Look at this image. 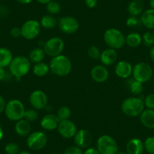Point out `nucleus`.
<instances>
[{"instance_id":"f257e3e1","label":"nucleus","mask_w":154,"mask_h":154,"mask_svg":"<svg viewBox=\"0 0 154 154\" xmlns=\"http://www.w3.org/2000/svg\"><path fill=\"white\" fill-rule=\"evenodd\" d=\"M50 70L58 76H66L72 70V62L70 59L63 54L52 57L49 64Z\"/></svg>"},{"instance_id":"f03ea898","label":"nucleus","mask_w":154,"mask_h":154,"mask_svg":"<svg viewBox=\"0 0 154 154\" xmlns=\"http://www.w3.org/2000/svg\"><path fill=\"white\" fill-rule=\"evenodd\" d=\"M144 103L141 98L137 97H128L123 100L121 106L122 112L129 117H136L144 110Z\"/></svg>"},{"instance_id":"7ed1b4c3","label":"nucleus","mask_w":154,"mask_h":154,"mask_svg":"<svg viewBox=\"0 0 154 154\" xmlns=\"http://www.w3.org/2000/svg\"><path fill=\"white\" fill-rule=\"evenodd\" d=\"M103 40L109 48L120 49L125 44V36L119 29L109 28L103 34Z\"/></svg>"},{"instance_id":"20e7f679","label":"nucleus","mask_w":154,"mask_h":154,"mask_svg":"<svg viewBox=\"0 0 154 154\" xmlns=\"http://www.w3.org/2000/svg\"><path fill=\"white\" fill-rule=\"evenodd\" d=\"M30 61L25 56L19 55L14 57L9 65L10 72L16 78H21L29 72L30 69Z\"/></svg>"},{"instance_id":"39448f33","label":"nucleus","mask_w":154,"mask_h":154,"mask_svg":"<svg viewBox=\"0 0 154 154\" xmlns=\"http://www.w3.org/2000/svg\"><path fill=\"white\" fill-rule=\"evenodd\" d=\"M25 110L24 105L20 100L12 99L6 103L5 113L9 120L17 122L23 119Z\"/></svg>"},{"instance_id":"423d86ee","label":"nucleus","mask_w":154,"mask_h":154,"mask_svg":"<svg viewBox=\"0 0 154 154\" xmlns=\"http://www.w3.org/2000/svg\"><path fill=\"white\" fill-rule=\"evenodd\" d=\"M153 74L152 68L146 62H139L133 67V79L141 83H145L151 79Z\"/></svg>"},{"instance_id":"0eeeda50","label":"nucleus","mask_w":154,"mask_h":154,"mask_svg":"<svg viewBox=\"0 0 154 154\" xmlns=\"http://www.w3.org/2000/svg\"><path fill=\"white\" fill-rule=\"evenodd\" d=\"M97 149L100 154H116L119 146L113 137L103 134L97 139Z\"/></svg>"},{"instance_id":"6e6552de","label":"nucleus","mask_w":154,"mask_h":154,"mask_svg":"<svg viewBox=\"0 0 154 154\" xmlns=\"http://www.w3.org/2000/svg\"><path fill=\"white\" fill-rule=\"evenodd\" d=\"M65 44L60 37H52L45 41L43 45V49L45 54L51 57H57L61 54L64 49Z\"/></svg>"},{"instance_id":"1a4fd4ad","label":"nucleus","mask_w":154,"mask_h":154,"mask_svg":"<svg viewBox=\"0 0 154 154\" xmlns=\"http://www.w3.org/2000/svg\"><path fill=\"white\" fill-rule=\"evenodd\" d=\"M48 138L46 134L42 131H36L30 133L26 139L27 146L32 150H40L47 144Z\"/></svg>"},{"instance_id":"9d476101","label":"nucleus","mask_w":154,"mask_h":154,"mask_svg":"<svg viewBox=\"0 0 154 154\" xmlns=\"http://www.w3.org/2000/svg\"><path fill=\"white\" fill-rule=\"evenodd\" d=\"M20 29H21V36L28 40H32L33 38H36L40 33L41 24L39 22L35 20H29L22 25Z\"/></svg>"},{"instance_id":"9b49d317","label":"nucleus","mask_w":154,"mask_h":154,"mask_svg":"<svg viewBox=\"0 0 154 154\" xmlns=\"http://www.w3.org/2000/svg\"><path fill=\"white\" fill-rule=\"evenodd\" d=\"M58 27L65 34H73L78 31L79 23L75 17L72 16H63L58 20Z\"/></svg>"},{"instance_id":"f8f14e48","label":"nucleus","mask_w":154,"mask_h":154,"mask_svg":"<svg viewBox=\"0 0 154 154\" xmlns=\"http://www.w3.org/2000/svg\"><path fill=\"white\" fill-rule=\"evenodd\" d=\"M57 131L59 134L63 138L69 139L75 136L77 131V128L75 124L70 119L60 121L57 126Z\"/></svg>"},{"instance_id":"ddd939ff","label":"nucleus","mask_w":154,"mask_h":154,"mask_svg":"<svg viewBox=\"0 0 154 154\" xmlns=\"http://www.w3.org/2000/svg\"><path fill=\"white\" fill-rule=\"evenodd\" d=\"M29 103L35 109H42L48 104V97L44 91L35 90L29 95Z\"/></svg>"},{"instance_id":"4468645a","label":"nucleus","mask_w":154,"mask_h":154,"mask_svg":"<svg viewBox=\"0 0 154 154\" xmlns=\"http://www.w3.org/2000/svg\"><path fill=\"white\" fill-rule=\"evenodd\" d=\"M75 146L81 149L88 148L92 142V135L87 129H79L73 137Z\"/></svg>"},{"instance_id":"2eb2a0df","label":"nucleus","mask_w":154,"mask_h":154,"mask_svg":"<svg viewBox=\"0 0 154 154\" xmlns=\"http://www.w3.org/2000/svg\"><path fill=\"white\" fill-rule=\"evenodd\" d=\"M91 79L97 83L105 82L109 78V71L104 65H96L91 69Z\"/></svg>"},{"instance_id":"dca6fc26","label":"nucleus","mask_w":154,"mask_h":154,"mask_svg":"<svg viewBox=\"0 0 154 154\" xmlns=\"http://www.w3.org/2000/svg\"><path fill=\"white\" fill-rule=\"evenodd\" d=\"M133 66L128 61L121 60L116 65V75L121 79H127L132 75Z\"/></svg>"},{"instance_id":"f3484780","label":"nucleus","mask_w":154,"mask_h":154,"mask_svg":"<svg viewBox=\"0 0 154 154\" xmlns=\"http://www.w3.org/2000/svg\"><path fill=\"white\" fill-rule=\"evenodd\" d=\"M60 120L57 115L54 114H47L44 116L40 121V125L43 129L46 131H52L57 128Z\"/></svg>"},{"instance_id":"a211bd4d","label":"nucleus","mask_w":154,"mask_h":154,"mask_svg":"<svg viewBox=\"0 0 154 154\" xmlns=\"http://www.w3.org/2000/svg\"><path fill=\"white\" fill-rule=\"evenodd\" d=\"M144 150L143 142L140 139L134 137L130 139L126 144V151L128 154H142Z\"/></svg>"},{"instance_id":"6ab92c4d","label":"nucleus","mask_w":154,"mask_h":154,"mask_svg":"<svg viewBox=\"0 0 154 154\" xmlns=\"http://www.w3.org/2000/svg\"><path fill=\"white\" fill-rule=\"evenodd\" d=\"M117 60V53L115 49L106 48L100 54V60L104 66H111Z\"/></svg>"},{"instance_id":"aec40b11","label":"nucleus","mask_w":154,"mask_h":154,"mask_svg":"<svg viewBox=\"0 0 154 154\" xmlns=\"http://www.w3.org/2000/svg\"><path fill=\"white\" fill-rule=\"evenodd\" d=\"M140 121L142 125L149 129H154V110L144 109L140 115Z\"/></svg>"},{"instance_id":"412c9836","label":"nucleus","mask_w":154,"mask_h":154,"mask_svg":"<svg viewBox=\"0 0 154 154\" xmlns=\"http://www.w3.org/2000/svg\"><path fill=\"white\" fill-rule=\"evenodd\" d=\"M14 130L17 135L20 137H25L30 134L31 126L30 124L28 121L25 120L24 119H22L20 120L17 121L14 126Z\"/></svg>"},{"instance_id":"4be33fe9","label":"nucleus","mask_w":154,"mask_h":154,"mask_svg":"<svg viewBox=\"0 0 154 154\" xmlns=\"http://www.w3.org/2000/svg\"><path fill=\"white\" fill-rule=\"evenodd\" d=\"M140 22L146 28L154 30V9L149 8L141 14Z\"/></svg>"},{"instance_id":"5701e85b","label":"nucleus","mask_w":154,"mask_h":154,"mask_svg":"<svg viewBox=\"0 0 154 154\" xmlns=\"http://www.w3.org/2000/svg\"><path fill=\"white\" fill-rule=\"evenodd\" d=\"M144 3L143 0H132L128 5V14L131 16L137 17L143 12Z\"/></svg>"},{"instance_id":"b1692460","label":"nucleus","mask_w":154,"mask_h":154,"mask_svg":"<svg viewBox=\"0 0 154 154\" xmlns=\"http://www.w3.org/2000/svg\"><path fill=\"white\" fill-rule=\"evenodd\" d=\"M13 55L11 51L6 48H0V66L7 67L13 60Z\"/></svg>"},{"instance_id":"393cba45","label":"nucleus","mask_w":154,"mask_h":154,"mask_svg":"<svg viewBox=\"0 0 154 154\" xmlns=\"http://www.w3.org/2000/svg\"><path fill=\"white\" fill-rule=\"evenodd\" d=\"M45 57V52L43 48H33L29 54V61L33 63H40L43 61Z\"/></svg>"},{"instance_id":"a878e982","label":"nucleus","mask_w":154,"mask_h":154,"mask_svg":"<svg viewBox=\"0 0 154 154\" xmlns=\"http://www.w3.org/2000/svg\"><path fill=\"white\" fill-rule=\"evenodd\" d=\"M142 42V36L137 32H130L125 37V44L130 48H136Z\"/></svg>"},{"instance_id":"bb28decb","label":"nucleus","mask_w":154,"mask_h":154,"mask_svg":"<svg viewBox=\"0 0 154 154\" xmlns=\"http://www.w3.org/2000/svg\"><path fill=\"white\" fill-rule=\"evenodd\" d=\"M50 67L47 63L44 62L35 63L32 67V72L37 77H43L48 73Z\"/></svg>"},{"instance_id":"cd10ccee","label":"nucleus","mask_w":154,"mask_h":154,"mask_svg":"<svg viewBox=\"0 0 154 154\" xmlns=\"http://www.w3.org/2000/svg\"><path fill=\"white\" fill-rule=\"evenodd\" d=\"M39 23L42 27L47 29H51L57 26L58 21L52 14H45L42 17Z\"/></svg>"},{"instance_id":"c85d7f7f","label":"nucleus","mask_w":154,"mask_h":154,"mask_svg":"<svg viewBox=\"0 0 154 154\" xmlns=\"http://www.w3.org/2000/svg\"><path fill=\"white\" fill-rule=\"evenodd\" d=\"M128 86H129L130 91H131V94H133L134 95H140V94L143 92V83L135 80V79H131L129 82V83H128Z\"/></svg>"},{"instance_id":"c756f323","label":"nucleus","mask_w":154,"mask_h":154,"mask_svg":"<svg viewBox=\"0 0 154 154\" xmlns=\"http://www.w3.org/2000/svg\"><path fill=\"white\" fill-rule=\"evenodd\" d=\"M71 116H72V111L68 106H62L57 109V116L60 121L69 119Z\"/></svg>"},{"instance_id":"7c9ffc66","label":"nucleus","mask_w":154,"mask_h":154,"mask_svg":"<svg viewBox=\"0 0 154 154\" xmlns=\"http://www.w3.org/2000/svg\"><path fill=\"white\" fill-rule=\"evenodd\" d=\"M38 114L37 112L36 109H29L25 110L24 116H23V119L25 120L28 121L29 122H35L38 119Z\"/></svg>"},{"instance_id":"2f4dec72","label":"nucleus","mask_w":154,"mask_h":154,"mask_svg":"<svg viewBox=\"0 0 154 154\" xmlns=\"http://www.w3.org/2000/svg\"><path fill=\"white\" fill-rule=\"evenodd\" d=\"M46 9L50 13V14L54 15V14H57L60 12V5L58 2L51 0V2H48L46 5Z\"/></svg>"},{"instance_id":"473e14b6","label":"nucleus","mask_w":154,"mask_h":154,"mask_svg":"<svg viewBox=\"0 0 154 154\" xmlns=\"http://www.w3.org/2000/svg\"><path fill=\"white\" fill-rule=\"evenodd\" d=\"M5 151L7 154H18L20 152V147L16 143L10 142L5 145Z\"/></svg>"},{"instance_id":"72a5a7b5","label":"nucleus","mask_w":154,"mask_h":154,"mask_svg":"<svg viewBox=\"0 0 154 154\" xmlns=\"http://www.w3.org/2000/svg\"><path fill=\"white\" fill-rule=\"evenodd\" d=\"M144 149L149 154H154V137H149L143 142Z\"/></svg>"},{"instance_id":"f704fd0d","label":"nucleus","mask_w":154,"mask_h":154,"mask_svg":"<svg viewBox=\"0 0 154 154\" xmlns=\"http://www.w3.org/2000/svg\"><path fill=\"white\" fill-rule=\"evenodd\" d=\"M100 49L97 48V46H92L89 47V48L88 49V55L90 58L93 59V60H97V59H100Z\"/></svg>"},{"instance_id":"c9c22d12","label":"nucleus","mask_w":154,"mask_h":154,"mask_svg":"<svg viewBox=\"0 0 154 154\" xmlns=\"http://www.w3.org/2000/svg\"><path fill=\"white\" fill-rule=\"evenodd\" d=\"M142 42H143V44L147 47H152V45H154L152 32H145V33L143 34V36H142Z\"/></svg>"},{"instance_id":"e433bc0d","label":"nucleus","mask_w":154,"mask_h":154,"mask_svg":"<svg viewBox=\"0 0 154 154\" xmlns=\"http://www.w3.org/2000/svg\"><path fill=\"white\" fill-rule=\"evenodd\" d=\"M144 106H146V109H153L154 110V93H151L146 95V97L143 100Z\"/></svg>"},{"instance_id":"4c0bfd02","label":"nucleus","mask_w":154,"mask_h":154,"mask_svg":"<svg viewBox=\"0 0 154 154\" xmlns=\"http://www.w3.org/2000/svg\"><path fill=\"white\" fill-rule=\"evenodd\" d=\"M140 23H141L140 20H139L135 16H130L126 20L127 26L129 27H136V26H139Z\"/></svg>"},{"instance_id":"58836bf2","label":"nucleus","mask_w":154,"mask_h":154,"mask_svg":"<svg viewBox=\"0 0 154 154\" xmlns=\"http://www.w3.org/2000/svg\"><path fill=\"white\" fill-rule=\"evenodd\" d=\"M63 154H83L82 149L77 146H71L66 148Z\"/></svg>"},{"instance_id":"ea45409f","label":"nucleus","mask_w":154,"mask_h":154,"mask_svg":"<svg viewBox=\"0 0 154 154\" xmlns=\"http://www.w3.org/2000/svg\"><path fill=\"white\" fill-rule=\"evenodd\" d=\"M10 34L14 38H19L21 36V29L18 26H14L10 30Z\"/></svg>"},{"instance_id":"a19ab883","label":"nucleus","mask_w":154,"mask_h":154,"mask_svg":"<svg viewBox=\"0 0 154 154\" xmlns=\"http://www.w3.org/2000/svg\"><path fill=\"white\" fill-rule=\"evenodd\" d=\"M85 4L88 8H93L97 5V0H85Z\"/></svg>"},{"instance_id":"79ce46f5","label":"nucleus","mask_w":154,"mask_h":154,"mask_svg":"<svg viewBox=\"0 0 154 154\" xmlns=\"http://www.w3.org/2000/svg\"><path fill=\"white\" fill-rule=\"evenodd\" d=\"M5 106H6V102L4 97L0 95V113H2V112L5 111Z\"/></svg>"},{"instance_id":"37998d69","label":"nucleus","mask_w":154,"mask_h":154,"mask_svg":"<svg viewBox=\"0 0 154 154\" xmlns=\"http://www.w3.org/2000/svg\"><path fill=\"white\" fill-rule=\"evenodd\" d=\"M83 154H100L97 148L89 147L83 152Z\"/></svg>"},{"instance_id":"c03bdc74","label":"nucleus","mask_w":154,"mask_h":154,"mask_svg":"<svg viewBox=\"0 0 154 154\" xmlns=\"http://www.w3.org/2000/svg\"><path fill=\"white\" fill-rule=\"evenodd\" d=\"M8 14V9L4 5H0V17H4Z\"/></svg>"},{"instance_id":"a18cd8bd","label":"nucleus","mask_w":154,"mask_h":154,"mask_svg":"<svg viewBox=\"0 0 154 154\" xmlns=\"http://www.w3.org/2000/svg\"><path fill=\"white\" fill-rule=\"evenodd\" d=\"M5 75H6V72L5 70V68L0 66V82L5 79Z\"/></svg>"},{"instance_id":"49530a36","label":"nucleus","mask_w":154,"mask_h":154,"mask_svg":"<svg viewBox=\"0 0 154 154\" xmlns=\"http://www.w3.org/2000/svg\"><path fill=\"white\" fill-rule=\"evenodd\" d=\"M149 57L152 60V61L154 63V45H152V47H150V49H149Z\"/></svg>"},{"instance_id":"de8ad7c7","label":"nucleus","mask_w":154,"mask_h":154,"mask_svg":"<svg viewBox=\"0 0 154 154\" xmlns=\"http://www.w3.org/2000/svg\"><path fill=\"white\" fill-rule=\"evenodd\" d=\"M18 3L22 4V5H27V4H29L32 0H16Z\"/></svg>"},{"instance_id":"09e8293b","label":"nucleus","mask_w":154,"mask_h":154,"mask_svg":"<svg viewBox=\"0 0 154 154\" xmlns=\"http://www.w3.org/2000/svg\"><path fill=\"white\" fill-rule=\"evenodd\" d=\"M38 3L42 4V5H47L48 2H50L51 0H36Z\"/></svg>"},{"instance_id":"8fccbe9b","label":"nucleus","mask_w":154,"mask_h":154,"mask_svg":"<svg viewBox=\"0 0 154 154\" xmlns=\"http://www.w3.org/2000/svg\"><path fill=\"white\" fill-rule=\"evenodd\" d=\"M149 7H150V8L154 9V0H149Z\"/></svg>"},{"instance_id":"3c124183","label":"nucleus","mask_w":154,"mask_h":154,"mask_svg":"<svg viewBox=\"0 0 154 154\" xmlns=\"http://www.w3.org/2000/svg\"><path fill=\"white\" fill-rule=\"evenodd\" d=\"M3 135H4L3 129H2V127L0 126V140H1L2 139V137H3Z\"/></svg>"},{"instance_id":"603ef678","label":"nucleus","mask_w":154,"mask_h":154,"mask_svg":"<svg viewBox=\"0 0 154 154\" xmlns=\"http://www.w3.org/2000/svg\"><path fill=\"white\" fill-rule=\"evenodd\" d=\"M18 154H31V153L29 152H28V151L23 150V151H21V152H19Z\"/></svg>"},{"instance_id":"864d4df0","label":"nucleus","mask_w":154,"mask_h":154,"mask_svg":"<svg viewBox=\"0 0 154 154\" xmlns=\"http://www.w3.org/2000/svg\"><path fill=\"white\" fill-rule=\"evenodd\" d=\"M116 154H128V153H126V152H117Z\"/></svg>"},{"instance_id":"5fc2aeb1","label":"nucleus","mask_w":154,"mask_h":154,"mask_svg":"<svg viewBox=\"0 0 154 154\" xmlns=\"http://www.w3.org/2000/svg\"><path fill=\"white\" fill-rule=\"evenodd\" d=\"M152 32V37H153V42H154V31Z\"/></svg>"},{"instance_id":"6e6d98bb","label":"nucleus","mask_w":154,"mask_h":154,"mask_svg":"<svg viewBox=\"0 0 154 154\" xmlns=\"http://www.w3.org/2000/svg\"><path fill=\"white\" fill-rule=\"evenodd\" d=\"M51 154H59V153H57V152H53V153H51Z\"/></svg>"}]
</instances>
